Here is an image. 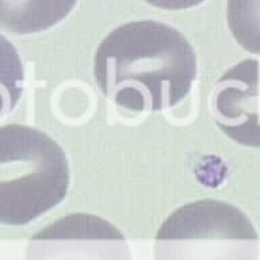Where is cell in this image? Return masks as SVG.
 I'll return each mask as SVG.
<instances>
[{"mask_svg":"<svg viewBox=\"0 0 260 260\" xmlns=\"http://www.w3.org/2000/svg\"><path fill=\"white\" fill-rule=\"evenodd\" d=\"M24 87V68L18 49L0 34V118L19 103Z\"/></svg>","mask_w":260,"mask_h":260,"instance_id":"6","label":"cell"},{"mask_svg":"<svg viewBox=\"0 0 260 260\" xmlns=\"http://www.w3.org/2000/svg\"><path fill=\"white\" fill-rule=\"evenodd\" d=\"M198 73L190 41L158 20H133L102 40L93 79L109 101L133 113H156L184 99Z\"/></svg>","mask_w":260,"mask_h":260,"instance_id":"1","label":"cell"},{"mask_svg":"<svg viewBox=\"0 0 260 260\" xmlns=\"http://www.w3.org/2000/svg\"><path fill=\"white\" fill-rule=\"evenodd\" d=\"M211 109L232 141L260 149V60L245 58L228 69L215 83Z\"/></svg>","mask_w":260,"mask_h":260,"instance_id":"4","label":"cell"},{"mask_svg":"<svg viewBox=\"0 0 260 260\" xmlns=\"http://www.w3.org/2000/svg\"><path fill=\"white\" fill-rule=\"evenodd\" d=\"M226 19L237 44L260 56V0H228Z\"/></svg>","mask_w":260,"mask_h":260,"instance_id":"7","label":"cell"},{"mask_svg":"<svg viewBox=\"0 0 260 260\" xmlns=\"http://www.w3.org/2000/svg\"><path fill=\"white\" fill-rule=\"evenodd\" d=\"M71 184L64 149L28 125L0 126V223L24 226L58 206Z\"/></svg>","mask_w":260,"mask_h":260,"instance_id":"2","label":"cell"},{"mask_svg":"<svg viewBox=\"0 0 260 260\" xmlns=\"http://www.w3.org/2000/svg\"><path fill=\"white\" fill-rule=\"evenodd\" d=\"M77 0H0V28L18 36L48 30L65 19Z\"/></svg>","mask_w":260,"mask_h":260,"instance_id":"5","label":"cell"},{"mask_svg":"<svg viewBox=\"0 0 260 260\" xmlns=\"http://www.w3.org/2000/svg\"><path fill=\"white\" fill-rule=\"evenodd\" d=\"M257 233L239 207L199 199L172 211L156 233L157 260H232L255 255Z\"/></svg>","mask_w":260,"mask_h":260,"instance_id":"3","label":"cell"},{"mask_svg":"<svg viewBox=\"0 0 260 260\" xmlns=\"http://www.w3.org/2000/svg\"><path fill=\"white\" fill-rule=\"evenodd\" d=\"M146 3L153 7L168 10V11H176V10H186L203 3L205 0H145Z\"/></svg>","mask_w":260,"mask_h":260,"instance_id":"8","label":"cell"}]
</instances>
